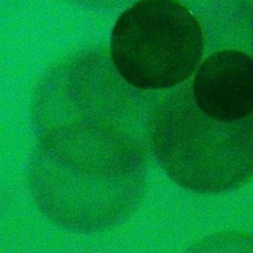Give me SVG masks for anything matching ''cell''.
Instances as JSON below:
<instances>
[{
    "mask_svg": "<svg viewBox=\"0 0 253 253\" xmlns=\"http://www.w3.org/2000/svg\"><path fill=\"white\" fill-rule=\"evenodd\" d=\"M193 14L174 0H141L124 11L111 38L118 73L143 90L167 89L189 79L204 53Z\"/></svg>",
    "mask_w": 253,
    "mask_h": 253,
    "instance_id": "obj_2",
    "label": "cell"
},
{
    "mask_svg": "<svg viewBox=\"0 0 253 253\" xmlns=\"http://www.w3.org/2000/svg\"><path fill=\"white\" fill-rule=\"evenodd\" d=\"M194 100L210 118L221 122L253 115V59L243 51L221 50L209 56L197 71Z\"/></svg>",
    "mask_w": 253,
    "mask_h": 253,
    "instance_id": "obj_3",
    "label": "cell"
},
{
    "mask_svg": "<svg viewBox=\"0 0 253 253\" xmlns=\"http://www.w3.org/2000/svg\"><path fill=\"white\" fill-rule=\"evenodd\" d=\"M149 132L160 165L185 189L223 193L253 175V115L221 122L204 113L192 95L173 98L149 115Z\"/></svg>",
    "mask_w": 253,
    "mask_h": 253,
    "instance_id": "obj_1",
    "label": "cell"
}]
</instances>
